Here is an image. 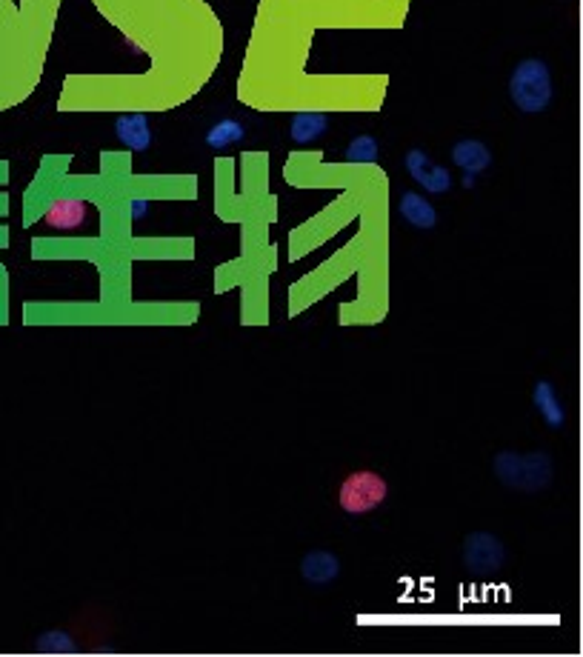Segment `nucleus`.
Masks as SVG:
<instances>
[{
  "label": "nucleus",
  "instance_id": "f03ea898",
  "mask_svg": "<svg viewBox=\"0 0 583 657\" xmlns=\"http://www.w3.org/2000/svg\"><path fill=\"white\" fill-rule=\"evenodd\" d=\"M552 75L549 66L538 58H526L515 66L509 78V95L526 115H538L552 103Z\"/></svg>",
  "mask_w": 583,
  "mask_h": 657
},
{
  "label": "nucleus",
  "instance_id": "1a4fd4ad",
  "mask_svg": "<svg viewBox=\"0 0 583 657\" xmlns=\"http://www.w3.org/2000/svg\"><path fill=\"white\" fill-rule=\"evenodd\" d=\"M452 160L461 166L466 175H478L492 163V155H489V149L483 146L481 140H458L452 146Z\"/></svg>",
  "mask_w": 583,
  "mask_h": 657
},
{
  "label": "nucleus",
  "instance_id": "f257e3e1",
  "mask_svg": "<svg viewBox=\"0 0 583 657\" xmlns=\"http://www.w3.org/2000/svg\"><path fill=\"white\" fill-rule=\"evenodd\" d=\"M495 475L503 486L518 492H541L552 483V458L546 452H501L495 458Z\"/></svg>",
  "mask_w": 583,
  "mask_h": 657
},
{
  "label": "nucleus",
  "instance_id": "ddd939ff",
  "mask_svg": "<svg viewBox=\"0 0 583 657\" xmlns=\"http://www.w3.org/2000/svg\"><path fill=\"white\" fill-rule=\"evenodd\" d=\"M346 160H352V163H372V160H378V140L372 138V135L355 138L349 143V149H346Z\"/></svg>",
  "mask_w": 583,
  "mask_h": 657
},
{
  "label": "nucleus",
  "instance_id": "f8f14e48",
  "mask_svg": "<svg viewBox=\"0 0 583 657\" xmlns=\"http://www.w3.org/2000/svg\"><path fill=\"white\" fill-rule=\"evenodd\" d=\"M243 135H246L243 123H238V120H221V123H215V126L209 129L206 143H209L212 149H226V146L243 140Z\"/></svg>",
  "mask_w": 583,
  "mask_h": 657
},
{
  "label": "nucleus",
  "instance_id": "0eeeda50",
  "mask_svg": "<svg viewBox=\"0 0 583 657\" xmlns=\"http://www.w3.org/2000/svg\"><path fill=\"white\" fill-rule=\"evenodd\" d=\"M401 218L415 226V229H432L438 223V212L429 200L418 195V192H403L401 195Z\"/></svg>",
  "mask_w": 583,
  "mask_h": 657
},
{
  "label": "nucleus",
  "instance_id": "9d476101",
  "mask_svg": "<svg viewBox=\"0 0 583 657\" xmlns=\"http://www.w3.org/2000/svg\"><path fill=\"white\" fill-rule=\"evenodd\" d=\"M535 406L541 409L543 420L552 426V429H561L563 423H566V412H563L561 400L555 395V386L549 383V380H541L538 386H535Z\"/></svg>",
  "mask_w": 583,
  "mask_h": 657
},
{
  "label": "nucleus",
  "instance_id": "39448f33",
  "mask_svg": "<svg viewBox=\"0 0 583 657\" xmlns=\"http://www.w3.org/2000/svg\"><path fill=\"white\" fill-rule=\"evenodd\" d=\"M301 575L309 586H329L341 575V560L329 549H312L301 560Z\"/></svg>",
  "mask_w": 583,
  "mask_h": 657
},
{
  "label": "nucleus",
  "instance_id": "4468645a",
  "mask_svg": "<svg viewBox=\"0 0 583 657\" xmlns=\"http://www.w3.org/2000/svg\"><path fill=\"white\" fill-rule=\"evenodd\" d=\"M421 186L426 192H435V195H441V192H449L452 189V178H449V172L443 169V166H435L432 163V169L423 175Z\"/></svg>",
  "mask_w": 583,
  "mask_h": 657
},
{
  "label": "nucleus",
  "instance_id": "6e6552de",
  "mask_svg": "<svg viewBox=\"0 0 583 657\" xmlns=\"http://www.w3.org/2000/svg\"><path fill=\"white\" fill-rule=\"evenodd\" d=\"M115 132L135 152H143V149L152 146V129H149L146 115H123V118L115 120Z\"/></svg>",
  "mask_w": 583,
  "mask_h": 657
},
{
  "label": "nucleus",
  "instance_id": "7ed1b4c3",
  "mask_svg": "<svg viewBox=\"0 0 583 657\" xmlns=\"http://www.w3.org/2000/svg\"><path fill=\"white\" fill-rule=\"evenodd\" d=\"M386 492L389 486L378 472L361 469L343 478L341 489H338V503L346 515H369L386 500Z\"/></svg>",
  "mask_w": 583,
  "mask_h": 657
},
{
  "label": "nucleus",
  "instance_id": "20e7f679",
  "mask_svg": "<svg viewBox=\"0 0 583 657\" xmlns=\"http://www.w3.org/2000/svg\"><path fill=\"white\" fill-rule=\"evenodd\" d=\"M463 563L475 575H492L506 563V546L489 532H475L463 540Z\"/></svg>",
  "mask_w": 583,
  "mask_h": 657
},
{
  "label": "nucleus",
  "instance_id": "2eb2a0df",
  "mask_svg": "<svg viewBox=\"0 0 583 657\" xmlns=\"http://www.w3.org/2000/svg\"><path fill=\"white\" fill-rule=\"evenodd\" d=\"M38 649L41 652H72L75 649V640L66 632H46L41 640H38Z\"/></svg>",
  "mask_w": 583,
  "mask_h": 657
},
{
  "label": "nucleus",
  "instance_id": "423d86ee",
  "mask_svg": "<svg viewBox=\"0 0 583 657\" xmlns=\"http://www.w3.org/2000/svg\"><path fill=\"white\" fill-rule=\"evenodd\" d=\"M86 215H89V203L81 198H58L49 209H46V215L43 220L52 226V229H63V232H69V229H78L86 223Z\"/></svg>",
  "mask_w": 583,
  "mask_h": 657
},
{
  "label": "nucleus",
  "instance_id": "9b49d317",
  "mask_svg": "<svg viewBox=\"0 0 583 657\" xmlns=\"http://www.w3.org/2000/svg\"><path fill=\"white\" fill-rule=\"evenodd\" d=\"M329 126V118L326 115H318V112H306V115H295L289 132H292V140L295 143H312L318 140L326 132Z\"/></svg>",
  "mask_w": 583,
  "mask_h": 657
}]
</instances>
